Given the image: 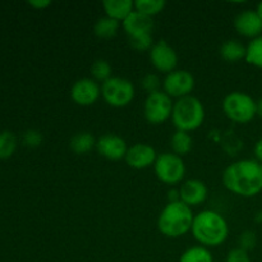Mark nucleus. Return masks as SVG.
Returning a JSON list of instances; mask_svg holds the SVG:
<instances>
[{
	"mask_svg": "<svg viewBox=\"0 0 262 262\" xmlns=\"http://www.w3.org/2000/svg\"><path fill=\"white\" fill-rule=\"evenodd\" d=\"M179 262H214V256L207 247L192 246L182 253Z\"/></svg>",
	"mask_w": 262,
	"mask_h": 262,
	"instance_id": "4be33fe9",
	"label": "nucleus"
},
{
	"mask_svg": "<svg viewBox=\"0 0 262 262\" xmlns=\"http://www.w3.org/2000/svg\"><path fill=\"white\" fill-rule=\"evenodd\" d=\"M196 86V79L191 72L186 69H176L166 74L163 81V91L171 99H182L191 95Z\"/></svg>",
	"mask_w": 262,
	"mask_h": 262,
	"instance_id": "1a4fd4ad",
	"label": "nucleus"
},
{
	"mask_svg": "<svg viewBox=\"0 0 262 262\" xmlns=\"http://www.w3.org/2000/svg\"><path fill=\"white\" fill-rule=\"evenodd\" d=\"M179 194H181L182 202L188 205L189 207H194L200 206L206 201L209 191H207L206 184L200 179H188L183 182L181 186Z\"/></svg>",
	"mask_w": 262,
	"mask_h": 262,
	"instance_id": "2eb2a0df",
	"label": "nucleus"
},
{
	"mask_svg": "<svg viewBox=\"0 0 262 262\" xmlns=\"http://www.w3.org/2000/svg\"><path fill=\"white\" fill-rule=\"evenodd\" d=\"M51 4V2L49 0H32V2H28V5H31L32 8L37 10H42L45 8H48Z\"/></svg>",
	"mask_w": 262,
	"mask_h": 262,
	"instance_id": "2f4dec72",
	"label": "nucleus"
},
{
	"mask_svg": "<svg viewBox=\"0 0 262 262\" xmlns=\"http://www.w3.org/2000/svg\"><path fill=\"white\" fill-rule=\"evenodd\" d=\"M18 146V138L12 130L0 132V159L5 160L14 155Z\"/></svg>",
	"mask_w": 262,
	"mask_h": 262,
	"instance_id": "5701e85b",
	"label": "nucleus"
},
{
	"mask_svg": "<svg viewBox=\"0 0 262 262\" xmlns=\"http://www.w3.org/2000/svg\"><path fill=\"white\" fill-rule=\"evenodd\" d=\"M154 170L159 181L164 184L176 186L186 177V164L181 156L173 152H164L156 158Z\"/></svg>",
	"mask_w": 262,
	"mask_h": 262,
	"instance_id": "0eeeda50",
	"label": "nucleus"
},
{
	"mask_svg": "<svg viewBox=\"0 0 262 262\" xmlns=\"http://www.w3.org/2000/svg\"><path fill=\"white\" fill-rule=\"evenodd\" d=\"M156 158H158V154L152 146L147 143H135L128 147L124 159L130 168L141 170V169L150 168L151 165H154Z\"/></svg>",
	"mask_w": 262,
	"mask_h": 262,
	"instance_id": "ddd939ff",
	"label": "nucleus"
},
{
	"mask_svg": "<svg viewBox=\"0 0 262 262\" xmlns=\"http://www.w3.org/2000/svg\"><path fill=\"white\" fill-rule=\"evenodd\" d=\"M223 184L239 197H255L262 191V164L256 159H242L229 164L222 176Z\"/></svg>",
	"mask_w": 262,
	"mask_h": 262,
	"instance_id": "f257e3e1",
	"label": "nucleus"
},
{
	"mask_svg": "<svg viewBox=\"0 0 262 262\" xmlns=\"http://www.w3.org/2000/svg\"><path fill=\"white\" fill-rule=\"evenodd\" d=\"M194 215L184 202H168L158 217L159 232L166 238H181L191 232Z\"/></svg>",
	"mask_w": 262,
	"mask_h": 262,
	"instance_id": "7ed1b4c3",
	"label": "nucleus"
},
{
	"mask_svg": "<svg viewBox=\"0 0 262 262\" xmlns=\"http://www.w3.org/2000/svg\"><path fill=\"white\" fill-rule=\"evenodd\" d=\"M101 96V86L92 78H81L71 89V99L79 106H91Z\"/></svg>",
	"mask_w": 262,
	"mask_h": 262,
	"instance_id": "9b49d317",
	"label": "nucleus"
},
{
	"mask_svg": "<svg viewBox=\"0 0 262 262\" xmlns=\"http://www.w3.org/2000/svg\"><path fill=\"white\" fill-rule=\"evenodd\" d=\"M129 45L137 51H150L154 46L152 35L142 36V37L129 38Z\"/></svg>",
	"mask_w": 262,
	"mask_h": 262,
	"instance_id": "c85d7f7f",
	"label": "nucleus"
},
{
	"mask_svg": "<svg viewBox=\"0 0 262 262\" xmlns=\"http://www.w3.org/2000/svg\"><path fill=\"white\" fill-rule=\"evenodd\" d=\"M141 86H142V89L147 92V95H150L154 94V92L161 91L163 83H161V79L159 78L158 74L147 73L142 77V79H141Z\"/></svg>",
	"mask_w": 262,
	"mask_h": 262,
	"instance_id": "bb28decb",
	"label": "nucleus"
},
{
	"mask_svg": "<svg viewBox=\"0 0 262 262\" xmlns=\"http://www.w3.org/2000/svg\"><path fill=\"white\" fill-rule=\"evenodd\" d=\"M256 13H257L258 17H260L261 19H262V2L258 3L257 7H256Z\"/></svg>",
	"mask_w": 262,
	"mask_h": 262,
	"instance_id": "c9c22d12",
	"label": "nucleus"
},
{
	"mask_svg": "<svg viewBox=\"0 0 262 262\" xmlns=\"http://www.w3.org/2000/svg\"><path fill=\"white\" fill-rule=\"evenodd\" d=\"M171 122L177 130L193 132L199 129L205 120V107L200 99L193 95L182 97L174 102Z\"/></svg>",
	"mask_w": 262,
	"mask_h": 262,
	"instance_id": "20e7f679",
	"label": "nucleus"
},
{
	"mask_svg": "<svg viewBox=\"0 0 262 262\" xmlns=\"http://www.w3.org/2000/svg\"><path fill=\"white\" fill-rule=\"evenodd\" d=\"M96 151L100 156L112 161L122 160L128 151L127 142L124 138L114 133H106L96 140Z\"/></svg>",
	"mask_w": 262,
	"mask_h": 262,
	"instance_id": "f8f14e48",
	"label": "nucleus"
},
{
	"mask_svg": "<svg viewBox=\"0 0 262 262\" xmlns=\"http://www.w3.org/2000/svg\"><path fill=\"white\" fill-rule=\"evenodd\" d=\"M42 135H41V132H38V130L36 129H30V130H26L25 133H23V143H25L27 147H31V148H35V147H38V146L42 143Z\"/></svg>",
	"mask_w": 262,
	"mask_h": 262,
	"instance_id": "c756f323",
	"label": "nucleus"
},
{
	"mask_svg": "<svg viewBox=\"0 0 262 262\" xmlns=\"http://www.w3.org/2000/svg\"><path fill=\"white\" fill-rule=\"evenodd\" d=\"M173 106V99L161 90L147 95L143 104V115L150 124L160 125L170 119Z\"/></svg>",
	"mask_w": 262,
	"mask_h": 262,
	"instance_id": "6e6552de",
	"label": "nucleus"
},
{
	"mask_svg": "<svg viewBox=\"0 0 262 262\" xmlns=\"http://www.w3.org/2000/svg\"><path fill=\"white\" fill-rule=\"evenodd\" d=\"M123 30L127 33L128 38L142 37V36L152 35L154 20L152 18L142 14V13L135 12L122 23Z\"/></svg>",
	"mask_w": 262,
	"mask_h": 262,
	"instance_id": "dca6fc26",
	"label": "nucleus"
},
{
	"mask_svg": "<svg viewBox=\"0 0 262 262\" xmlns=\"http://www.w3.org/2000/svg\"><path fill=\"white\" fill-rule=\"evenodd\" d=\"M253 152H255V158L258 163L262 164V138L256 142L255 147H253Z\"/></svg>",
	"mask_w": 262,
	"mask_h": 262,
	"instance_id": "473e14b6",
	"label": "nucleus"
},
{
	"mask_svg": "<svg viewBox=\"0 0 262 262\" xmlns=\"http://www.w3.org/2000/svg\"><path fill=\"white\" fill-rule=\"evenodd\" d=\"M120 23L118 20L112 19L109 17H101L96 20L94 26L95 35L102 40H109L117 36L118 31H119Z\"/></svg>",
	"mask_w": 262,
	"mask_h": 262,
	"instance_id": "412c9836",
	"label": "nucleus"
},
{
	"mask_svg": "<svg viewBox=\"0 0 262 262\" xmlns=\"http://www.w3.org/2000/svg\"><path fill=\"white\" fill-rule=\"evenodd\" d=\"M239 248L245 251H251L256 247V243H257V237H256V233L252 230H245L242 234L239 235Z\"/></svg>",
	"mask_w": 262,
	"mask_h": 262,
	"instance_id": "cd10ccee",
	"label": "nucleus"
},
{
	"mask_svg": "<svg viewBox=\"0 0 262 262\" xmlns=\"http://www.w3.org/2000/svg\"><path fill=\"white\" fill-rule=\"evenodd\" d=\"M246 46L237 40H228L220 46V56L228 63H238L246 58Z\"/></svg>",
	"mask_w": 262,
	"mask_h": 262,
	"instance_id": "a211bd4d",
	"label": "nucleus"
},
{
	"mask_svg": "<svg viewBox=\"0 0 262 262\" xmlns=\"http://www.w3.org/2000/svg\"><path fill=\"white\" fill-rule=\"evenodd\" d=\"M168 200L169 202H178L181 201V194H179V189H170L168 192Z\"/></svg>",
	"mask_w": 262,
	"mask_h": 262,
	"instance_id": "72a5a7b5",
	"label": "nucleus"
},
{
	"mask_svg": "<svg viewBox=\"0 0 262 262\" xmlns=\"http://www.w3.org/2000/svg\"><path fill=\"white\" fill-rule=\"evenodd\" d=\"M225 262H251V258L247 251L237 247L233 248V250H230L229 252H228Z\"/></svg>",
	"mask_w": 262,
	"mask_h": 262,
	"instance_id": "7c9ffc66",
	"label": "nucleus"
},
{
	"mask_svg": "<svg viewBox=\"0 0 262 262\" xmlns=\"http://www.w3.org/2000/svg\"><path fill=\"white\" fill-rule=\"evenodd\" d=\"M191 233L204 247H217L228 239L229 225L222 214L214 210H204L194 215Z\"/></svg>",
	"mask_w": 262,
	"mask_h": 262,
	"instance_id": "f03ea898",
	"label": "nucleus"
},
{
	"mask_svg": "<svg viewBox=\"0 0 262 262\" xmlns=\"http://www.w3.org/2000/svg\"><path fill=\"white\" fill-rule=\"evenodd\" d=\"M69 147L77 155H86L96 148V140L90 132H79L71 138Z\"/></svg>",
	"mask_w": 262,
	"mask_h": 262,
	"instance_id": "6ab92c4d",
	"label": "nucleus"
},
{
	"mask_svg": "<svg viewBox=\"0 0 262 262\" xmlns=\"http://www.w3.org/2000/svg\"><path fill=\"white\" fill-rule=\"evenodd\" d=\"M136 95L132 82L123 77H112L101 84V96L109 106L125 107Z\"/></svg>",
	"mask_w": 262,
	"mask_h": 262,
	"instance_id": "423d86ee",
	"label": "nucleus"
},
{
	"mask_svg": "<svg viewBox=\"0 0 262 262\" xmlns=\"http://www.w3.org/2000/svg\"><path fill=\"white\" fill-rule=\"evenodd\" d=\"M91 78L99 83L101 82V84L105 81H107L109 78H112V66L109 64V61L105 60V59H97L92 63L91 66Z\"/></svg>",
	"mask_w": 262,
	"mask_h": 262,
	"instance_id": "a878e982",
	"label": "nucleus"
},
{
	"mask_svg": "<svg viewBox=\"0 0 262 262\" xmlns=\"http://www.w3.org/2000/svg\"><path fill=\"white\" fill-rule=\"evenodd\" d=\"M170 147L173 150V154L176 155L183 156L188 155L193 147V138L188 132L183 130H176L170 137Z\"/></svg>",
	"mask_w": 262,
	"mask_h": 262,
	"instance_id": "aec40b11",
	"label": "nucleus"
},
{
	"mask_svg": "<svg viewBox=\"0 0 262 262\" xmlns=\"http://www.w3.org/2000/svg\"><path fill=\"white\" fill-rule=\"evenodd\" d=\"M234 27L237 32L243 37L253 40L262 36V19L256 10H243L235 17Z\"/></svg>",
	"mask_w": 262,
	"mask_h": 262,
	"instance_id": "4468645a",
	"label": "nucleus"
},
{
	"mask_svg": "<svg viewBox=\"0 0 262 262\" xmlns=\"http://www.w3.org/2000/svg\"><path fill=\"white\" fill-rule=\"evenodd\" d=\"M256 109H257V115H260L262 118V99L256 101Z\"/></svg>",
	"mask_w": 262,
	"mask_h": 262,
	"instance_id": "f704fd0d",
	"label": "nucleus"
},
{
	"mask_svg": "<svg viewBox=\"0 0 262 262\" xmlns=\"http://www.w3.org/2000/svg\"><path fill=\"white\" fill-rule=\"evenodd\" d=\"M102 8H104L106 17L123 23L135 12V2L132 0H105L102 2Z\"/></svg>",
	"mask_w": 262,
	"mask_h": 262,
	"instance_id": "f3484780",
	"label": "nucleus"
},
{
	"mask_svg": "<svg viewBox=\"0 0 262 262\" xmlns=\"http://www.w3.org/2000/svg\"><path fill=\"white\" fill-rule=\"evenodd\" d=\"M148 55H150V61L154 68L161 73H171L176 71L178 66L177 51L174 50L173 46H170L164 40L154 43L151 50L148 51Z\"/></svg>",
	"mask_w": 262,
	"mask_h": 262,
	"instance_id": "9d476101",
	"label": "nucleus"
},
{
	"mask_svg": "<svg viewBox=\"0 0 262 262\" xmlns=\"http://www.w3.org/2000/svg\"><path fill=\"white\" fill-rule=\"evenodd\" d=\"M222 107L225 117L238 124H247L257 115L255 100L241 91L228 94L223 100Z\"/></svg>",
	"mask_w": 262,
	"mask_h": 262,
	"instance_id": "39448f33",
	"label": "nucleus"
},
{
	"mask_svg": "<svg viewBox=\"0 0 262 262\" xmlns=\"http://www.w3.org/2000/svg\"><path fill=\"white\" fill-rule=\"evenodd\" d=\"M246 49L245 60L251 66L262 69V36L251 40Z\"/></svg>",
	"mask_w": 262,
	"mask_h": 262,
	"instance_id": "b1692460",
	"label": "nucleus"
},
{
	"mask_svg": "<svg viewBox=\"0 0 262 262\" xmlns=\"http://www.w3.org/2000/svg\"><path fill=\"white\" fill-rule=\"evenodd\" d=\"M166 3L164 0H137L135 2V10L152 18L164 10Z\"/></svg>",
	"mask_w": 262,
	"mask_h": 262,
	"instance_id": "393cba45",
	"label": "nucleus"
},
{
	"mask_svg": "<svg viewBox=\"0 0 262 262\" xmlns=\"http://www.w3.org/2000/svg\"><path fill=\"white\" fill-rule=\"evenodd\" d=\"M255 220H256V222H258V223H262V211L257 212V215L255 216Z\"/></svg>",
	"mask_w": 262,
	"mask_h": 262,
	"instance_id": "e433bc0d",
	"label": "nucleus"
}]
</instances>
